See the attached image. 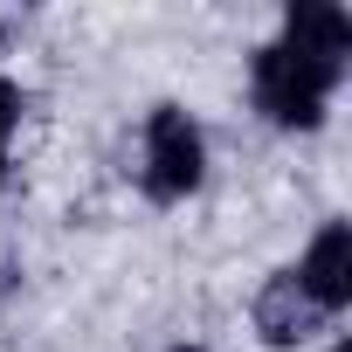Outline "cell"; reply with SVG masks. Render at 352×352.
Returning <instances> with one entry per match:
<instances>
[{
	"mask_svg": "<svg viewBox=\"0 0 352 352\" xmlns=\"http://www.w3.org/2000/svg\"><path fill=\"white\" fill-rule=\"evenodd\" d=\"M290 263V276H297V290L331 318V324H345V311H352V214H318L311 221V235L297 242V256H283Z\"/></svg>",
	"mask_w": 352,
	"mask_h": 352,
	"instance_id": "277c9868",
	"label": "cell"
},
{
	"mask_svg": "<svg viewBox=\"0 0 352 352\" xmlns=\"http://www.w3.org/2000/svg\"><path fill=\"white\" fill-rule=\"evenodd\" d=\"M124 180L152 214H180L214 187V131L187 97H152L124 145Z\"/></svg>",
	"mask_w": 352,
	"mask_h": 352,
	"instance_id": "7a4b0ae2",
	"label": "cell"
},
{
	"mask_svg": "<svg viewBox=\"0 0 352 352\" xmlns=\"http://www.w3.org/2000/svg\"><path fill=\"white\" fill-rule=\"evenodd\" d=\"M21 138H28V83L14 69L8 21H0V194H8L14 173H21Z\"/></svg>",
	"mask_w": 352,
	"mask_h": 352,
	"instance_id": "5b68a950",
	"label": "cell"
},
{
	"mask_svg": "<svg viewBox=\"0 0 352 352\" xmlns=\"http://www.w3.org/2000/svg\"><path fill=\"white\" fill-rule=\"evenodd\" d=\"M152 352H221L214 338H201V331H173L166 345H152Z\"/></svg>",
	"mask_w": 352,
	"mask_h": 352,
	"instance_id": "52a82bcc",
	"label": "cell"
},
{
	"mask_svg": "<svg viewBox=\"0 0 352 352\" xmlns=\"http://www.w3.org/2000/svg\"><path fill=\"white\" fill-rule=\"evenodd\" d=\"M21 297H28V249L14 235H0V318H8Z\"/></svg>",
	"mask_w": 352,
	"mask_h": 352,
	"instance_id": "8992f818",
	"label": "cell"
},
{
	"mask_svg": "<svg viewBox=\"0 0 352 352\" xmlns=\"http://www.w3.org/2000/svg\"><path fill=\"white\" fill-rule=\"evenodd\" d=\"M242 318H249L256 352H318V345H331V338H338V324H331V318L297 290L290 263H270V270L249 283Z\"/></svg>",
	"mask_w": 352,
	"mask_h": 352,
	"instance_id": "3957f363",
	"label": "cell"
},
{
	"mask_svg": "<svg viewBox=\"0 0 352 352\" xmlns=\"http://www.w3.org/2000/svg\"><path fill=\"white\" fill-rule=\"evenodd\" d=\"M352 83V14L338 0H283L242 56V111L270 138H324Z\"/></svg>",
	"mask_w": 352,
	"mask_h": 352,
	"instance_id": "6da1fadb",
	"label": "cell"
}]
</instances>
